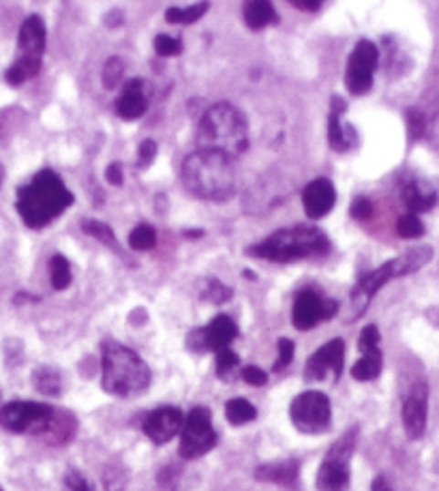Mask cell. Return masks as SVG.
Segmentation results:
<instances>
[{"label":"cell","instance_id":"cell-16","mask_svg":"<svg viewBox=\"0 0 439 491\" xmlns=\"http://www.w3.org/2000/svg\"><path fill=\"white\" fill-rule=\"evenodd\" d=\"M426 413H429V389L424 382L412 386L403 402V427L410 440H420L426 432Z\"/></svg>","mask_w":439,"mask_h":491},{"label":"cell","instance_id":"cell-28","mask_svg":"<svg viewBox=\"0 0 439 491\" xmlns=\"http://www.w3.org/2000/svg\"><path fill=\"white\" fill-rule=\"evenodd\" d=\"M210 9L208 3H197V5H191V7H170L168 11H165V20H168L170 24H195L197 20H202L204 16H206V11Z\"/></svg>","mask_w":439,"mask_h":491},{"label":"cell","instance_id":"cell-38","mask_svg":"<svg viewBox=\"0 0 439 491\" xmlns=\"http://www.w3.org/2000/svg\"><path fill=\"white\" fill-rule=\"evenodd\" d=\"M358 348L361 352H369V350L380 348V329L375 324H369V327L362 329L361 340H358Z\"/></svg>","mask_w":439,"mask_h":491},{"label":"cell","instance_id":"cell-3","mask_svg":"<svg viewBox=\"0 0 439 491\" xmlns=\"http://www.w3.org/2000/svg\"><path fill=\"white\" fill-rule=\"evenodd\" d=\"M249 149V122L232 103L221 101L206 110L197 125V151H214L236 159Z\"/></svg>","mask_w":439,"mask_h":491},{"label":"cell","instance_id":"cell-11","mask_svg":"<svg viewBox=\"0 0 439 491\" xmlns=\"http://www.w3.org/2000/svg\"><path fill=\"white\" fill-rule=\"evenodd\" d=\"M216 440H219V435H216L213 427L210 410L197 406L184 416L181 429V449L178 451H181V457L184 459H197L213 451Z\"/></svg>","mask_w":439,"mask_h":491},{"label":"cell","instance_id":"cell-23","mask_svg":"<svg viewBox=\"0 0 439 491\" xmlns=\"http://www.w3.org/2000/svg\"><path fill=\"white\" fill-rule=\"evenodd\" d=\"M243 17L251 30H262L266 26L279 24V14L268 0H249V3H245Z\"/></svg>","mask_w":439,"mask_h":491},{"label":"cell","instance_id":"cell-24","mask_svg":"<svg viewBox=\"0 0 439 491\" xmlns=\"http://www.w3.org/2000/svg\"><path fill=\"white\" fill-rule=\"evenodd\" d=\"M383 367V356L382 350H369V352H362V359L358 360V363L351 367V376L358 382H369V380H375L382 373Z\"/></svg>","mask_w":439,"mask_h":491},{"label":"cell","instance_id":"cell-26","mask_svg":"<svg viewBox=\"0 0 439 491\" xmlns=\"http://www.w3.org/2000/svg\"><path fill=\"white\" fill-rule=\"evenodd\" d=\"M256 416H257L256 406L243 397L230 399V402L225 403V419L230 421L232 425H246V423L256 421Z\"/></svg>","mask_w":439,"mask_h":491},{"label":"cell","instance_id":"cell-45","mask_svg":"<svg viewBox=\"0 0 439 491\" xmlns=\"http://www.w3.org/2000/svg\"><path fill=\"white\" fill-rule=\"evenodd\" d=\"M371 491H392V485L388 483L386 476H377L373 483H371Z\"/></svg>","mask_w":439,"mask_h":491},{"label":"cell","instance_id":"cell-31","mask_svg":"<svg viewBox=\"0 0 439 491\" xmlns=\"http://www.w3.org/2000/svg\"><path fill=\"white\" fill-rule=\"evenodd\" d=\"M200 297L213 305H224V303H227V300H232L234 292H232V287H227L224 284V281L210 277V279H206V284H204V290H202Z\"/></svg>","mask_w":439,"mask_h":491},{"label":"cell","instance_id":"cell-27","mask_svg":"<svg viewBox=\"0 0 439 491\" xmlns=\"http://www.w3.org/2000/svg\"><path fill=\"white\" fill-rule=\"evenodd\" d=\"M71 264L65 256H52L49 260V281H52L54 290H67L71 286Z\"/></svg>","mask_w":439,"mask_h":491},{"label":"cell","instance_id":"cell-6","mask_svg":"<svg viewBox=\"0 0 439 491\" xmlns=\"http://www.w3.org/2000/svg\"><path fill=\"white\" fill-rule=\"evenodd\" d=\"M431 257L433 249L429 245H420V247H413L410 251H405L403 256H397L392 257L391 262L382 264V266L375 268V271L362 275L361 281H358L354 290L350 294V307H351L350 320H356V318H361L364 311H367L369 303L375 298V294L380 292L383 286L391 284L392 279L407 277V275L420 271L424 264L431 262Z\"/></svg>","mask_w":439,"mask_h":491},{"label":"cell","instance_id":"cell-9","mask_svg":"<svg viewBox=\"0 0 439 491\" xmlns=\"http://www.w3.org/2000/svg\"><path fill=\"white\" fill-rule=\"evenodd\" d=\"M358 429L351 427L341 440H337L326 453L318 470L319 491H348L350 489V459L356 451Z\"/></svg>","mask_w":439,"mask_h":491},{"label":"cell","instance_id":"cell-2","mask_svg":"<svg viewBox=\"0 0 439 491\" xmlns=\"http://www.w3.org/2000/svg\"><path fill=\"white\" fill-rule=\"evenodd\" d=\"M181 181L200 200L225 202L236 193L232 159L214 151H195L184 159Z\"/></svg>","mask_w":439,"mask_h":491},{"label":"cell","instance_id":"cell-47","mask_svg":"<svg viewBox=\"0 0 439 491\" xmlns=\"http://www.w3.org/2000/svg\"><path fill=\"white\" fill-rule=\"evenodd\" d=\"M0 491H3V489H0Z\"/></svg>","mask_w":439,"mask_h":491},{"label":"cell","instance_id":"cell-18","mask_svg":"<svg viewBox=\"0 0 439 491\" xmlns=\"http://www.w3.org/2000/svg\"><path fill=\"white\" fill-rule=\"evenodd\" d=\"M348 103L341 97H332L330 119H328V142L337 152H348L358 146V131L351 125H345L343 114Z\"/></svg>","mask_w":439,"mask_h":491},{"label":"cell","instance_id":"cell-39","mask_svg":"<svg viewBox=\"0 0 439 491\" xmlns=\"http://www.w3.org/2000/svg\"><path fill=\"white\" fill-rule=\"evenodd\" d=\"M294 350L296 348H294L292 340H286V337L279 340V359H277V363L272 365V371L286 370V367L294 360Z\"/></svg>","mask_w":439,"mask_h":491},{"label":"cell","instance_id":"cell-19","mask_svg":"<svg viewBox=\"0 0 439 491\" xmlns=\"http://www.w3.org/2000/svg\"><path fill=\"white\" fill-rule=\"evenodd\" d=\"M337 202V189L328 178H315L302 192V208L308 219H321L332 211Z\"/></svg>","mask_w":439,"mask_h":491},{"label":"cell","instance_id":"cell-1","mask_svg":"<svg viewBox=\"0 0 439 491\" xmlns=\"http://www.w3.org/2000/svg\"><path fill=\"white\" fill-rule=\"evenodd\" d=\"M73 204V193L67 189L57 172L41 170L28 185L17 192V213L24 224L33 230H41L58 219Z\"/></svg>","mask_w":439,"mask_h":491},{"label":"cell","instance_id":"cell-15","mask_svg":"<svg viewBox=\"0 0 439 491\" xmlns=\"http://www.w3.org/2000/svg\"><path fill=\"white\" fill-rule=\"evenodd\" d=\"M343 360H345V341L341 337L330 340L326 346H321L311 359L307 360L305 378L311 382H321L328 376L335 380L341 378L343 373Z\"/></svg>","mask_w":439,"mask_h":491},{"label":"cell","instance_id":"cell-14","mask_svg":"<svg viewBox=\"0 0 439 491\" xmlns=\"http://www.w3.org/2000/svg\"><path fill=\"white\" fill-rule=\"evenodd\" d=\"M238 337V327L230 316L221 314L213 318V322L204 329L191 330L187 337V346L193 352H219V350L230 348V343Z\"/></svg>","mask_w":439,"mask_h":491},{"label":"cell","instance_id":"cell-40","mask_svg":"<svg viewBox=\"0 0 439 491\" xmlns=\"http://www.w3.org/2000/svg\"><path fill=\"white\" fill-rule=\"evenodd\" d=\"M350 213H351V217L358 221H367L371 214H373V202L361 195V198H356L354 202H351Z\"/></svg>","mask_w":439,"mask_h":491},{"label":"cell","instance_id":"cell-25","mask_svg":"<svg viewBox=\"0 0 439 491\" xmlns=\"http://www.w3.org/2000/svg\"><path fill=\"white\" fill-rule=\"evenodd\" d=\"M33 384L37 391L49 397H58L63 392V378H60V373L54 367H39V370H35Z\"/></svg>","mask_w":439,"mask_h":491},{"label":"cell","instance_id":"cell-7","mask_svg":"<svg viewBox=\"0 0 439 491\" xmlns=\"http://www.w3.org/2000/svg\"><path fill=\"white\" fill-rule=\"evenodd\" d=\"M46 24L39 16H30L24 20L17 35V58L5 73L9 86H22L41 71L43 52H46Z\"/></svg>","mask_w":439,"mask_h":491},{"label":"cell","instance_id":"cell-43","mask_svg":"<svg viewBox=\"0 0 439 491\" xmlns=\"http://www.w3.org/2000/svg\"><path fill=\"white\" fill-rule=\"evenodd\" d=\"M105 178H108V183L112 187H120L122 181H125V174H122V165L120 163H112L105 172Z\"/></svg>","mask_w":439,"mask_h":491},{"label":"cell","instance_id":"cell-30","mask_svg":"<svg viewBox=\"0 0 439 491\" xmlns=\"http://www.w3.org/2000/svg\"><path fill=\"white\" fill-rule=\"evenodd\" d=\"M129 247L135 251H151L157 247V232H154L152 225L140 224L138 228H133L131 235H129Z\"/></svg>","mask_w":439,"mask_h":491},{"label":"cell","instance_id":"cell-12","mask_svg":"<svg viewBox=\"0 0 439 491\" xmlns=\"http://www.w3.org/2000/svg\"><path fill=\"white\" fill-rule=\"evenodd\" d=\"M380 65V50L373 41L362 39L350 54L348 71H345V86L351 95H367L373 86L375 69Z\"/></svg>","mask_w":439,"mask_h":491},{"label":"cell","instance_id":"cell-22","mask_svg":"<svg viewBox=\"0 0 439 491\" xmlns=\"http://www.w3.org/2000/svg\"><path fill=\"white\" fill-rule=\"evenodd\" d=\"M401 195H403L405 206L410 208L412 214L431 211V208L435 206V202H437V192L429 185V183H424V181H410L403 187Z\"/></svg>","mask_w":439,"mask_h":491},{"label":"cell","instance_id":"cell-5","mask_svg":"<svg viewBox=\"0 0 439 491\" xmlns=\"http://www.w3.org/2000/svg\"><path fill=\"white\" fill-rule=\"evenodd\" d=\"M328 251H330V238L324 230L315 225H294V228L277 230L262 243L246 249V254L259 260L289 264L307 260V257H321Z\"/></svg>","mask_w":439,"mask_h":491},{"label":"cell","instance_id":"cell-13","mask_svg":"<svg viewBox=\"0 0 439 491\" xmlns=\"http://www.w3.org/2000/svg\"><path fill=\"white\" fill-rule=\"evenodd\" d=\"M337 300L324 298L321 294L311 290V287H305V290L296 294L292 322L298 330H311L318 322L330 320L332 316H337Z\"/></svg>","mask_w":439,"mask_h":491},{"label":"cell","instance_id":"cell-41","mask_svg":"<svg viewBox=\"0 0 439 491\" xmlns=\"http://www.w3.org/2000/svg\"><path fill=\"white\" fill-rule=\"evenodd\" d=\"M243 380L251 386H264L266 382H268V373H266L264 370H259V367L249 365L243 370Z\"/></svg>","mask_w":439,"mask_h":491},{"label":"cell","instance_id":"cell-36","mask_svg":"<svg viewBox=\"0 0 439 491\" xmlns=\"http://www.w3.org/2000/svg\"><path fill=\"white\" fill-rule=\"evenodd\" d=\"M157 151H159V146L154 140H144L138 149V168L140 170L151 168V165L154 163V159H157Z\"/></svg>","mask_w":439,"mask_h":491},{"label":"cell","instance_id":"cell-33","mask_svg":"<svg viewBox=\"0 0 439 491\" xmlns=\"http://www.w3.org/2000/svg\"><path fill=\"white\" fill-rule=\"evenodd\" d=\"M154 52L163 58L178 57L183 52V39L170 35H157L154 37Z\"/></svg>","mask_w":439,"mask_h":491},{"label":"cell","instance_id":"cell-34","mask_svg":"<svg viewBox=\"0 0 439 491\" xmlns=\"http://www.w3.org/2000/svg\"><path fill=\"white\" fill-rule=\"evenodd\" d=\"M397 232H399V236H403V238H420L424 235V225H423V221L418 219V214L407 213L403 214V217H399Z\"/></svg>","mask_w":439,"mask_h":491},{"label":"cell","instance_id":"cell-4","mask_svg":"<svg viewBox=\"0 0 439 491\" xmlns=\"http://www.w3.org/2000/svg\"><path fill=\"white\" fill-rule=\"evenodd\" d=\"M101 384L110 395L135 397L151 386V367L135 350L119 341H103Z\"/></svg>","mask_w":439,"mask_h":491},{"label":"cell","instance_id":"cell-37","mask_svg":"<svg viewBox=\"0 0 439 491\" xmlns=\"http://www.w3.org/2000/svg\"><path fill=\"white\" fill-rule=\"evenodd\" d=\"M407 129H410L412 140L423 138V133L426 129V119H424V114L420 112V110H416V108L407 110Z\"/></svg>","mask_w":439,"mask_h":491},{"label":"cell","instance_id":"cell-21","mask_svg":"<svg viewBox=\"0 0 439 491\" xmlns=\"http://www.w3.org/2000/svg\"><path fill=\"white\" fill-rule=\"evenodd\" d=\"M300 475V464L296 459H286V462H272L264 464L256 470V478L262 483H277L292 487L298 481Z\"/></svg>","mask_w":439,"mask_h":491},{"label":"cell","instance_id":"cell-29","mask_svg":"<svg viewBox=\"0 0 439 491\" xmlns=\"http://www.w3.org/2000/svg\"><path fill=\"white\" fill-rule=\"evenodd\" d=\"M82 230L86 232V235H90L92 238H97V241L105 245V247H110L112 251H120L112 228H110L108 224H103V221L86 219V221H82Z\"/></svg>","mask_w":439,"mask_h":491},{"label":"cell","instance_id":"cell-10","mask_svg":"<svg viewBox=\"0 0 439 491\" xmlns=\"http://www.w3.org/2000/svg\"><path fill=\"white\" fill-rule=\"evenodd\" d=\"M289 419L302 434H326L332 423V406L321 391H305L289 406Z\"/></svg>","mask_w":439,"mask_h":491},{"label":"cell","instance_id":"cell-35","mask_svg":"<svg viewBox=\"0 0 439 491\" xmlns=\"http://www.w3.org/2000/svg\"><path fill=\"white\" fill-rule=\"evenodd\" d=\"M238 367V354L232 352L230 348L219 350L216 352V376L227 378Z\"/></svg>","mask_w":439,"mask_h":491},{"label":"cell","instance_id":"cell-32","mask_svg":"<svg viewBox=\"0 0 439 491\" xmlns=\"http://www.w3.org/2000/svg\"><path fill=\"white\" fill-rule=\"evenodd\" d=\"M122 76H125V63L119 57H112L108 60V63L103 65V71H101V79H103V86L108 90L116 89L122 82Z\"/></svg>","mask_w":439,"mask_h":491},{"label":"cell","instance_id":"cell-20","mask_svg":"<svg viewBox=\"0 0 439 491\" xmlns=\"http://www.w3.org/2000/svg\"><path fill=\"white\" fill-rule=\"evenodd\" d=\"M116 114L125 120H135L141 119L148 110V89L146 82L141 78L129 79L122 86V93L119 99H116Z\"/></svg>","mask_w":439,"mask_h":491},{"label":"cell","instance_id":"cell-42","mask_svg":"<svg viewBox=\"0 0 439 491\" xmlns=\"http://www.w3.org/2000/svg\"><path fill=\"white\" fill-rule=\"evenodd\" d=\"M65 483L71 491H92L89 481H86L82 475H78V472H69V475H67V478H65Z\"/></svg>","mask_w":439,"mask_h":491},{"label":"cell","instance_id":"cell-44","mask_svg":"<svg viewBox=\"0 0 439 491\" xmlns=\"http://www.w3.org/2000/svg\"><path fill=\"white\" fill-rule=\"evenodd\" d=\"M292 5L300 11H318L321 9V0H315V3H307V0H292Z\"/></svg>","mask_w":439,"mask_h":491},{"label":"cell","instance_id":"cell-46","mask_svg":"<svg viewBox=\"0 0 439 491\" xmlns=\"http://www.w3.org/2000/svg\"><path fill=\"white\" fill-rule=\"evenodd\" d=\"M3 178H5V168L0 165V183H3Z\"/></svg>","mask_w":439,"mask_h":491},{"label":"cell","instance_id":"cell-17","mask_svg":"<svg viewBox=\"0 0 439 491\" xmlns=\"http://www.w3.org/2000/svg\"><path fill=\"white\" fill-rule=\"evenodd\" d=\"M184 423V414L183 410H178L174 406H163L152 410L151 414L144 419V429L146 438H151L154 444H165L172 438H176L181 434Z\"/></svg>","mask_w":439,"mask_h":491},{"label":"cell","instance_id":"cell-8","mask_svg":"<svg viewBox=\"0 0 439 491\" xmlns=\"http://www.w3.org/2000/svg\"><path fill=\"white\" fill-rule=\"evenodd\" d=\"M57 413L52 406L37 402H11L0 408V427L11 434H33L47 438Z\"/></svg>","mask_w":439,"mask_h":491}]
</instances>
